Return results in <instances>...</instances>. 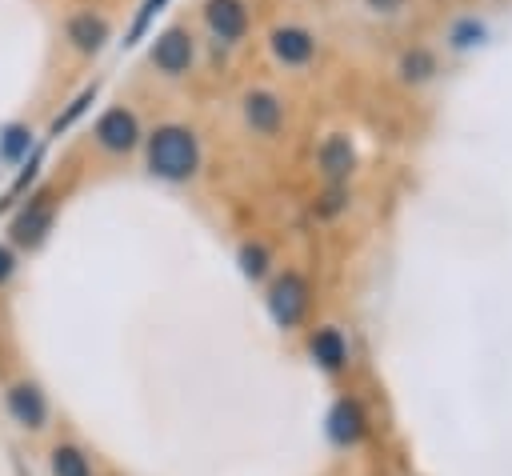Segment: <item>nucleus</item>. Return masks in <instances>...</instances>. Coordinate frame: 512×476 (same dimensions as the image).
<instances>
[{"label":"nucleus","mask_w":512,"mask_h":476,"mask_svg":"<svg viewBox=\"0 0 512 476\" xmlns=\"http://www.w3.org/2000/svg\"><path fill=\"white\" fill-rule=\"evenodd\" d=\"M148 168L160 180H188L200 168V144L196 132L184 124H164L148 136Z\"/></svg>","instance_id":"1"},{"label":"nucleus","mask_w":512,"mask_h":476,"mask_svg":"<svg viewBox=\"0 0 512 476\" xmlns=\"http://www.w3.org/2000/svg\"><path fill=\"white\" fill-rule=\"evenodd\" d=\"M308 300H312V292H308V280L300 272H284L268 288V312L280 328H296L308 312Z\"/></svg>","instance_id":"2"},{"label":"nucleus","mask_w":512,"mask_h":476,"mask_svg":"<svg viewBox=\"0 0 512 476\" xmlns=\"http://www.w3.org/2000/svg\"><path fill=\"white\" fill-rule=\"evenodd\" d=\"M368 436V412L356 396H340L328 412V440L340 444V448H352Z\"/></svg>","instance_id":"3"},{"label":"nucleus","mask_w":512,"mask_h":476,"mask_svg":"<svg viewBox=\"0 0 512 476\" xmlns=\"http://www.w3.org/2000/svg\"><path fill=\"white\" fill-rule=\"evenodd\" d=\"M192 56H196V44H192V36L184 28H164L156 36V44H152V64L164 76H184L188 64H192Z\"/></svg>","instance_id":"4"},{"label":"nucleus","mask_w":512,"mask_h":476,"mask_svg":"<svg viewBox=\"0 0 512 476\" xmlns=\"http://www.w3.org/2000/svg\"><path fill=\"white\" fill-rule=\"evenodd\" d=\"M136 140H140V124L128 108H108L96 120V144L104 152H128V148H136Z\"/></svg>","instance_id":"5"},{"label":"nucleus","mask_w":512,"mask_h":476,"mask_svg":"<svg viewBox=\"0 0 512 476\" xmlns=\"http://www.w3.org/2000/svg\"><path fill=\"white\" fill-rule=\"evenodd\" d=\"M204 20H208L212 36H220L224 44H236L248 32V8H244V0H208L204 4Z\"/></svg>","instance_id":"6"},{"label":"nucleus","mask_w":512,"mask_h":476,"mask_svg":"<svg viewBox=\"0 0 512 476\" xmlns=\"http://www.w3.org/2000/svg\"><path fill=\"white\" fill-rule=\"evenodd\" d=\"M8 412H12L16 424H24V428L36 432V428H44V420H48V400H44V392H40L36 384L20 380V384L8 388Z\"/></svg>","instance_id":"7"},{"label":"nucleus","mask_w":512,"mask_h":476,"mask_svg":"<svg viewBox=\"0 0 512 476\" xmlns=\"http://www.w3.org/2000/svg\"><path fill=\"white\" fill-rule=\"evenodd\" d=\"M48 228H52V196H36V200H28V208L12 220V240L24 244V248H32V244L44 240Z\"/></svg>","instance_id":"8"},{"label":"nucleus","mask_w":512,"mask_h":476,"mask_svg":"<svg viewBox=\"0 0 512 476\" xmlns=\"http://www.w3.org/2000/svg\"><path fill=\"white\" fill-rule=\"evenodd\" d=\"M308 352L312 360L324 368V372H340L348 364V340L336 324H320L312 336H308Z\"/></svg>","instance_id":"9"},{"label":"nucleus","mask_w":512,"mask_h":476,"mask_svg":"<svg viewBox=\"0 0 512 476\" xmlns=\"http://www.w3.org/2000/svg\"><path fill=\"white\" fill-rule=\"evenodd\" d=\"M244 120H248L252 132L272 136V132L280 128V120H284V104H280V96H276V92H264V88L248 92V96H244Z\"/></svg>","instance_id":"10"},{"label":"nucleus","mask_w":512,"mask_h":476,"mask_svg":"<svg viewBox=\"0 0 512 476\" xmlns=\"http://www.w3.org/2000/svg\"><path fill=\"white\" fill-rule=\"evenodd\" d=\"M320 172H324V180L328 184H344L348 176H352V168H356V148H352V140L348 136H328L324 144H320Z\"/></svg>","instance_id":"11"},{"label":"nucleus","mask_w":512,"mask_h":476,"mask_svg":"<svg viewBox=\"0 0 512 476\" xmlns=\"http://www.w3.org/2000/svg\"><path fill=\"white\" fill-rule=\"evenodd\" d=\"M312 52H316V40H312L308 28L284 24V28L272 32V56H276L280 64H292V68H296V64H308Z\"/></svg>","instance_id":"12"},{"label":"nucleus","mask_w":512,"mask_h":476,"mask_svg":"<svg viewBox=\"0 0 512 476\" xmlns=\"http://www.w3.org/2000/svg\"><path fill=\"white\" fill-rule=\"evenodd\" d=\"M68 40H72L80 52H96V48L108 40V24H104L100 16H92V12H76V16L68 20Z\"/></svg>","instance_id":"13"},{"label":"nucleus","mask_w":512,"mask_h":476,"mask_svg":"<svg viewBox=\"0 0 512 476\" xmlns=\"http://www.w3.org/2000/svg\"><path fill=\"white\" fill-rule=\"evenodd\" d=\"M432 72H436V56H432V48L416 44V48H408V52L400 56V80H408V84H424V80H432Z\"/></svg>","instance_id":"14"},{"label":"nucleus","mask_w":512,"mask_h":476,"mask_svg":"<svg viewBox=\"0 0 512 476\" xmlns=\"http://www.w3.org/2000/svg\"><path fill=\"white\" fill-rule=\"evenodd\" d=\"M48 468L52 476H92V464L76 444H56L48 456Z\"/></svg>","instance_id":"15"},{"label":"nucleus","mask_w":512,"mask_h":476,"mask_svg":"<svg viewBox=\"0 0 512 476\" xmlns=\"http://www.w3.org/2000/svg\"><path fill=\"white\" fill-rule=\"evenodd\" d=\"M484 36H488L484 20H476V16H464V20H456V24L448 28V48L464 52V48H476V44H484Z\"/></svg>","instance_id":"16"},{"label":"nucleus","mask_w":512,"mask_h":476,"mask_svg":"<svg viewBox=\"0 0 512 476\" xmlns=\"http://www.w3.org/2000/svg\"><path fill=\"white\" fill-rule=\"evenodd\" d=\"M240 272H244L248 280H260V276L268 272V252H264L260 244H244V248H240Z\"/></svg>","instance_id":"17"},{"label":"nucleus","mask_w":512,"mask_h":476,"mask_svg":"<svg viewBox=\"0 0 512 476\" xmlns=\"http://www.w3.org/2000/svg\"><path fill=\"white\" fill-rule=\"evenodd\" d=\"M348 208V188L344 184H332L320 200H316V216H336V212H344Z\"/></svg>","instance_id":"18"},{"label":"nucleus","mask_w":512,"mask_h":476,"mask_svg":"<svg viewBox=\"0 0 512 476\" xmlns=\"http://www.w3.org/2000/svg\"><path fill=\"white\" fill-rule=\"evenodd\" d=\"M24 148H28V128L12 124V128L4 132V140H0V156H4V160H16Z\"/></svg>","instance_id":"19"},{"label":"nucleus","mask_w":512,"mask_h":476,"mask_svg":"<svg viewBox=\"0 0 512 476\" xmlns=\"http://www.w3.org/2000/svg\"><path fill=\"white\" fill-rule=\"evenodd\" d=\"M160 4H164V0H144V8H140V16H136V24H132V32L124 36V44H136V40L144 36V28H148V20H152V16L160 12Z\"/></svg>","instance_id":"20"},{"label":"nucleus","mask_w":512,"mask_h":476,"mask_svg":"<svg viewBox=\"0 0 512 476\" xmlns=\"http://www.w3.org/2000/svg\"><path fill=\"white\" fill-rule=\"evenodd\" d=\"M92 96H96V88H88V92H80V100H76V104H72V108H68V112H64V116H60V120L52 124V132H60V128H68V124H72V120H76V116H80V112L88 108V100H92Z\"/></svg>","instance_id":"21"},{"label":"nucleus","mask_w":512,"mask_h":476,"mask_svg":"<svg viewBox=\"0 0 512 476\" xmlns=\"http://www.w3.org/2000/svg\"><path fill=\"white\" fill-rule=\"evenodd\" d=\"M12 276V252L8 248H0V284Z\"/></svg>","instance_id":"22"},{"label":"nucleus","mask_w":512,"mask_h":476,"mask_svg":"<svg viewBox=\"0 0 512 476\" xmlns=\"http://www.w3.org/2000/svg\"><path fill=\"white\" fill-rule=\"evenodd\" d=\"M400 4H404V0H368V8H372V12H396Z\"/></svg>","instance_id":"23"}]
</instances>
